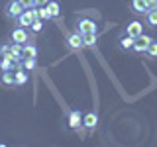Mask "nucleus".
<instances>
[{
    "label": "nucleus",
    "instance_id": "obj_11",
    "mask_svg": "<svg viewBox=\"0 0 157 147\" xmlns=\"http://www.w3.org/2000/svg\"><path fill=\"white\" fill-rule=\"evenodd\" d=\"M22 57H33V59H37V47H36V43H33V41L24 43Z\"/></svg>",
    "mask_w": 157,
    "mask_h": 147
},
{
    "label": "nucleus",
    "instance_id": "obj_19",
    "mask_svg": "<svg viewBox=\"0 0 157 147\" xmlns=\"http://www.w3.org/2000/svg\"><path fill=\"white\" fill-rule=\"evenodd\" d=\"M43 26H45V22H43L41 18H37V20H33V24L29 26V32H32V33H39L43 29Z\"/></svg>",
    "mask_w": 157,
    "mask_h": 147
},
{
    "label": "nucleus",
    "instance_id": "obj_13",
    "mask_svg": "<svg viewBox=\"0 0 157 147\" xmlns=\"http://www.w3.org/2000/svg\"><path fill=\"white\" fill-rule=\"evenodd\" d=\"M28 78H29V75H28V71L24 67H18L16 69V86H24L28 82Z\"/></svg>",
    "mask_w": 157,
    "mask_h": 147
},
{
    "label": "nucleus",
    "instance_id": "obj_10",
    "mask_svg": "<svg viewBox=\"0 0 157 147\" xmlns=\"http://www.w3.org/2000/svg\"><path fill=\"white\" fill-rule=\"evenodd\" d=\"M96 124H98V114L96 112H86V114L82 116V127H85V130L92 131L96 127Z\"/></svg>",
    "mask_w": 157,
    "mask_h": 147
},
{
    "label": "nucleus",
    "instance_id": "obj_18",
    "mask_svg": "<svg viewBox=\"0 0 157 147\" xmlns=\"http://www.w3.org/2000/svg\"><path fill=\"white\" fill-rule=\"evenodd\" d=\"M47 8L51 10V14H53V18H59L61 16V6H59V2L57 0H49V4H47Z\"/></svg>",
    "mask_w": 157,
    "mask_h": 147
},
{
    "label": "nucleus",
    "instance_id": "obj_25",
    "mask_svg": "<svg viewBox=\"0 0 157 147\" xmlns=\"http://www.w3.org/2000/svg\"><path fill=\"white\" fill-rule=\"evenodd\" d=\"M147 2V8H155L157 6V0H145Z\"/></svg>",
    "mask_w": 157,
    "mask_h": 147
},
{
    "label": "nucleus",
    "instance_id": "obj_20",
    "mask_svg": "<svg viewBox=\"0 0 157 147\" xmlns=\"http://www.w3.org/2000/svg\"><path fill=\"white\" fill-rule=\"evenodd\" d=\"M145 55L149 57V59H157V41H155V39H153V41L149 43V47H147Z\"/></svg>",
    "mask_w": 157,
    "mask_h": 147
},
{
    "label": "nucleus",
    "instance_id": "obj_9",
    "mask_svg": "<svg viewBox=\"0 0 157 147\" xmlns=\"http://www.w3.org/2000/svg\"><path fill=\"white\" fill-rule=\"evenodd\" d=\"M134 43H136V37H132V36H128V33H124V36L118 37L116 45H118V49H120V51H130V49L134 47Z\"/></svg>",
    "mask_w": 157,
    "mask_h": 147
},
{
    "label": "nucleus",
    "instance_id": "obj_12",
    "mask_svg": "<svg viewBox=\"0 0 157 147\" xmlns=\"http://www.w3.org/2000/svg\"><path fill=\"white\" fill-rule=\"evenodd\" d=\"M0 81H2V85H6V86H14L16 85V71H4L2 77H0Z\"/></svg>",
    "mask_w": 157,
    "mask_h": 147
},
{
    "label": "nucleus",
    "instance_id": "obj_7",
    "mask_svg": "<svg viewBox=\"0 0 157 147\" xmlns=\"http://www.w3.org/2000/svg\"><path fill=\"white\" fill-rule=\"evenodd\" d=\"M126 33L137 39V37L141 36V33H144V24H141L140 20H132V22H128V26H126Z\"/></svg>",
    "mask_w": 157,
    "mask_h": 147
},
{
    "label": "nucleus",
    "instance_id": "obj_2",
    "mask_svg": "<svg viewBox=\"0 0 157 147\" xmlns=\"http://www.w3.org/2000/svg\"><path fill=\"white\" fill-rule=\"evenodd\" d=\"M24 10H26V8H24L22 4L18 2V0H10V2L6 4V8H4V14H6L8 20H14V22H16Z\"/></svg>",
    "mask_w": 157,
    "mask_h": 147
},
{
    "label": "nucleus",
    "instance_id": "obj_15",
    "mask_svg": "<svg viewBox=\"0 0 157 147\" xmlns=\"http://www.w3.org/2000/svg\"><path fill=\"white\" fill-rule=\"evenodd\" d=\"M20 67H24L28 73H32V71H36V67H37V59H33V57H24L22 61H20Z\"/></svg>",
    "mask_w": 157,
    "mask_h": 147
},
{
    "label": "nucleus",
    "instance_id": "obj_5",
    "mask_svg": "<svg viewBox=\"0 0 157 147\" xmlns=\"http://www.w3.org/2000/svg\"><path fill=\"white\" fill-rule=\"evenodd\" d=\"M82 116L85 114H82L81 110H69V127L78 131L82 127Z\"/></svg>",
    "mask_w": 157,
    "mask_h": 147
},
{
    "label": "nucleus",
    "instance_id": "obj_23",
    "mask_svg": "<svg viewBox=\"0 0 157 147\" xmlns=\"http://www.w3.org/2000/svg\"><path fill=\"white\" fill-rule=\"evenodd\" d=\"M18 2L22 4V6L26 8V10H28V8H33V6H36V4H33V0H18Z\"/></svg>",
    "mask_w": 157,
    "mask_h": 147
},
{
    "label": "nucleus",
    "instance_id": "obj_8",
    "mask_svg": "<svg viewBox=\"0 0 157 147\" xmlns=\"http://www.w3.org/2000/svg\"><path fill=\"white\" fill-rule=\"evenodd\" d=\"M33 20H36V18H33V14H32V8H28V10H24V12L20 14V18L16 20V24L20 28H28L29 29V26L33 24Z\"/></svg>",
    "mask_w": 157,
    "mask_h": 147
},
{
    "label": "nucleus",
    "instance_id": "obj_16",
    "mask_svg": "<svg viewBox=\"0 0 157 147\" xmlns=\"http://www.w3.org/2000/svg\"><path fill=\"white\" fill-rule=\"evenodd\" d=\"M132 10H134L136 14H145L149 8H147L145 0H132Z\"/></svg>",
    "mask_w": 157,
    "mask_h": 147
},
{
    "label": "nucleus",
    "instance_id": "obj_6",
    "mask_svg": "<svg viewBox=\"0 0 157 147\" xmlns=\"http://www.w3.org/2000/svg\"><path fill=\"white\" fill-rule=\"evenodd\" d=\"M151 41H153V37H151V36H147V33H141V36L136 39V43H134V47H132V49H134L136 53H145Z\"/></svg>",
    "mask_w": 157,
    "mask_h": 147
},
{
    "label": "nucleus",
    "instance_id": "obj_22",
    "mask_svg": "<svg viewBox=\"0 0 157 147\" xmlns=\"http://www.w3.org/2000/svg\"><path fill=\"white\" fill-rule=\"evenodd\" d=\"M10 45H12V43H0V59L10 53Z\"/></svg>",
    "mask_w": 157,
    "mask_h": 147
},
{
    "label": "nucleus",
    "instance_id": "obj_21",
    "mask_svg": "<svg viewBox=\"0 0 157 147\" xmlns=\"http://www.w3.org/2000/svg\"><path fill=\"white\" fill-rule=\"evenodd\" d=\"M39 18L43 20V22H49V20L53 18V14H51V10H49L47 6H41L39 8Z\"/></svg>",
    "mask_w": 157,
    "mask_h": 147
},
{
    "label": "nucleus",
    "instance_id": "obj_17",
    "mask_svg": "<svg viewBox=\"0 0 157 147\" xmlns=\"http://www.w3.org/2000/svg\"><path fill=\"white\" fill-rule=\"evenodd\" d=\"M82 39H85V47H94L98 41V33H86L82 36Z\"/></svg>",
    "mask_w": 157,
    "mask_h": 147
},
{
    "label": "nucleus",
    "instance_id": "obj_1",
    "mask_svg": "<svg viewBox=\"0 0 157 147\" xmlns=\"http://www.w3.org/2000/svg\"><path fill=\"white\" fill-rule=\"evenodd\" d=\"M75 32H78L81 36H86V33H98V24L92 18L77 16L75 18Z\"/></svg>",
    "mask_w": 157,
    "mask_h": 147
},
{
    "label": "nucleus",
    "instance_id": "obj_24",
    "mask_svg": "<svg viewBox=\"0 0 157 147\" xmlns=\"http://www.w3.org/2000/svg\"><path fill=\"white\" fill-rule=\"evenodd\" d=\"M33 4H36L37 8H41V6H47V4H49V0H33Z\"/></svg>",
    "mask_w": 157,
    "mask_h": 147
},
{
    "label": "nucleus",
    "instance_id": "obj_4",
    "mask_svg": "<svg viewBox=\"0 0 157 147\" xmlns=\"http://www.w3.org/2000/svg\"><path fill=\"white\" fill-rule=\"evenodd\" d=\"M10 41H14V43H28L29 41V29L28 28H14L12 32H10Z\"/></svg>",
    "mask_w": 157,
    "mask_h": 147
},
{
    "label": "nucleus",
    "instance_id": "obj_14",
    "mask_svg": "<svg viewBox=\"0 0 157 147\" xmlns=\"http://www.w3.org/2000/svg\"><path fill=\"white\" fill-rule=\"evenodd\" d=\"M145 24L149 28H157V6L155 8H149L145 12Z\"/></svg>",
    "mask_w": 157,
    "mask_h": 147
},
{
    "label": "nucleus",
    "instance_id": "obj_3",
    "mask_svg": "<svg viewBox=\"0 0 157 147\" xmlns=\"http://www.w3.org/2000/svg\"><path fill=\"white\" fill-rule=\"evenodd\" d=\"M65 43H67V49H71V51H77V49H82V47H85V39H82V36L78 32L67 33Z\"/></svg>",
    "mask_w": 157,
    "mask_h": 147
}]
</instances>
